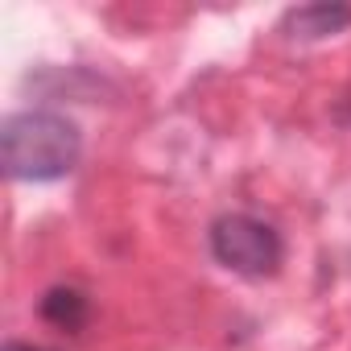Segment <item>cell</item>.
Returning a JSON list of instances; mask_svg holds the SVG:
<instances>
[{"mask_svg": "<svg viewBox=\"0 0 351 351\" xmlns=\"http://www.w3.org/2000/svg\"><path fill=\"white\" fill-rule=\"evenodd\" d=\"M83 157V132L71 116L50 108L13 112L0 128V161L17 182H58Z\"/></svg>", "mask_w": 351, "mask_h": 351, "instance_id": "6da1fadb", "label": "cell"}, {"mask_svg": "<svg viewBox=\"0 0 351 351\" xmlns=\"http://www.w3.org/2000/svg\"><path fill=\"white\" fill-rule=\"evenodd\" d=\"M207 244H211V256L236 273V277H248V281H265L281 269L285 261V240L273 223H265L261 215H248V211H228L211 223L207 232Z\"/></svg>", "mask_w": 351, "mask_h": 351, "instance_id": "7a4b0ae2", "label": "cell"}, {"mask_svg": "<svg viewBox=\"0 0 351 351\" xmlns=\"http://www.w3.org/2000/svg\"><path fill=\"white\" fill-rule=\"evenodd\" d=\"M351 25V5H326V0H318V5H298L285 13L281 29L298 42H322V38H335Z\"/></svg>", "mask_w": 351, "mask_h": 351, "instance_id": "3957f363", "label": "cell"}, {"mask_svg": "<svg viewBox=\"0 0 351 351\" xmlns=\"http://www.w3.org/2000/svg\"><path fill=\"white\" fill-rule=\"evenodd\" d=\"M42 318L62 335H79L87 326V318H91V298L83 289H75V285H54L42 298Z\"/></svg>", "mask_w": 351, "mask_h": 351, "instance_id": "277c9868", "label": "cell"}, {"mask_svg": "<svg viewBox=\"0 0 351 351\" xmlns=\"http://www.w3.org/2000/svg\"><path fill=\"white\" fill-rule=\"evenodd\" d=\"M5 351H46V347H34V343H5Z\"/></svg>", "mask_w": 351, "mask_h": 351, "instance_id": "5b68a950", "label": "cell"}]
</instances>
